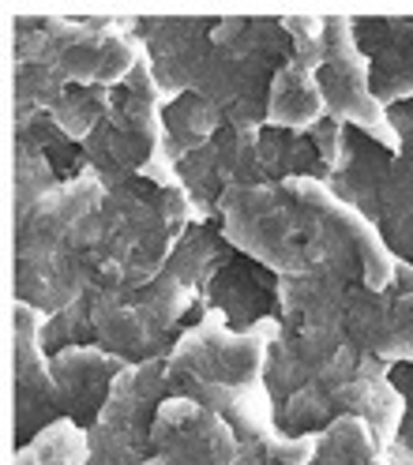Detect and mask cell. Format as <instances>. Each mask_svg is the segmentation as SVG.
<instances>
[{
	"instance_id": "8",
	"label": "cell",
	"mask_w": 413,
	"mask_h": 465,
	"mask_svg": "<svg viewBox=\"0 0 413 465\" xmlns=\"http://www.w3.org/2000/svg\"><path fill=\"white\" fill-rule=\"evenodd\" d=\"M319 86H323V102H327V116L379 143L383 151L398 154V132L391 124V109L372 91V61L358 45L353 15H327V61L319 68Z\"/></svg>"
},
{
	"instance_id": "20",
	"label": "cell",
	"mask_w": 413,
	"mask_h": 465,
	"mask_svg": "<svg viewBox=\"0 0 413 465\" xmlns=\"http://www.w3.org/2000/svg\"><path fill=\"white\" fill-rule=\"evenodd\" d=\"M222 128H226L222 109L211 105L196 91L166 105V147H169L173 162H181L192 151L206 147V143H215Z\"/></svg>"
},
{
	"instance_id": "26",
	"label": "cell",
	"mask_w": 413,
	"mask_h": 465,
	"mask_svg": "<svg viewBox=\"0 0 413 465\" xmlns=\"http://www.w3.org/2000/svg\"><path fill=\"white\" fill-rule=\"evenodd\" d=\"M106 113H109V86H68L61 102L49 109V121L68 143L83 147L106 121Z\"/></svg>"
},
{
	"instance_id": "12",
	"label": "cell",
	"mask_w": 413,
	"mask_h": 465,
	"mask_svg": "<svg viewBox=\"0 0 413 465\" xmlns=\"http://www.w3.org/2000/svg\"><path fill=\"white\" fill-rule=\"evenodd\" d=\"M102 199H106V188L98 181V173L83 165L76 177L61 181L23 218H15V278L38 271L56 252V244H61L86 214H95L102 207Z\"/></svg>"
},
{
	"instance_id": "4",
	"label": "cell",
	"mask_w": 413,
	"mask_h": 465,
	"mask_svg": "<svg viewBox=\"0 0 413 465\" xmlns=\"http://www.w3.org/2000/svg\"><path fill=\"white\" fill-rule=\"evenodd\" d=\"M86 297H91V312H95L98 345L128 364H146V361H166L173 353L176 338H181L176 323L199 301V289L166 271L143 289L95 285Z\"/></svg>"
},
{
	"instance_id": "24",
	"label": "cell",
	"mask_w": 413,
	"mask_h": 465,
	"mask_svg": "<svg viewBox=\"0 0 413 465\" xmlns=\"http://www.w3.org/2000/svg\"><path fill=\"white\" fill-rule=\"evenodd\" d=\"M226 237L222 232H215L211 225H192L188 237L181 241V248L173 252L169 259V274H176L181 282H188L192 289L215 282L222 274V267L229 263V252H226Z\"/></svg>"
},
{
	"instance_id": "27",
	"label": "cell",
	"mask_w": 413,
	"mask_h": 465,
	"mask_svg": "<svg viewBox=\"0 0 413 465\" xmlns=\"http://www.w3.org/2000/svg\"><path fill=\"white\" fill-rule=\"evenodd\" d=\"M56 184L61 181H56V173L49 165V154L31 135H15V218H23Z\"/></svg>"
},
{
	"instance_id": "2",
	"label": "cell",
	"mask_w": 413,
	"mask_h": 465,
	"mask_svg": "<svg viewBox=\"0 0 413 465\" xmlns=\"http://www.w3.org/2000/svg\"><path fill=\"white\" fill-rule=\"evenodd\" d=\"M136 19H65L19 15L15 64H42L65 86H121L143 61V42L132 38Z\"/></svg>"
},
{
	"instance_id": "5",
	"label": "cell",
	"mask_w": 413,
	"mask_h": 465,
	"mask_svg": "<svg viewBox=\"0 0 413 465\" xmlns=\"http://www.w3.org/2000/svg\"><path fill=\"white\" fill-rule=\"evenodd\" d=\"M158 158H169L166 102L155 83L151 61H146V53H143L139 68L121 86L109 91L106 121L83 143V165L98 173L102 188H113V184H125L128 177H136V173H143Z\"/></svg>"
},
{
	"instance_id": "14",
	"label": "cell",
	"mask_w": 413,
	"mask_h": 465,
	"mask_svg": "<svg viewBox=\"0 0 413 465\" xmlns=\"http://www.w3.org/2000/svg\"><path fill=\"white\" fill-rule=\"evenodd\" d=\"M215 26L218 19H139V42L166 105L196 91L199 68L211 53Z\"/></svg>"
},
{
	"instance_id": "18",
	"label": "cell",
	"mask_w": 413,
	"mask_h": 465,
	"mask_svg": "<svg viewBox=\"0 0 413 465\" xmlns=\"http://www.w3.org/2000/svg\"><path fill=\"white\" fill-rule=\"evenodd\" d=\"M323 116H327V102H323L319 75L289 56L271 79L267 128L289 132V135H308Z\"/></svg>"
},
{
	"instance_id": "15",
	"label": "cell",
	"mask_w": 413,
	"mask_h": 465,
	"mask_svg": "<svg viewBox=\"0 0 413 465\" xmlns=\"http://www.w3.org/2000/svg\"><path fill=\"white\" fill-rule=\"evenodd\" d=\"M346 334L372 357L413 368V289L391 285L388 293H372L365 285H353Z\"/></svg>"
},
{
	"instance_id": "23",
	"label": "cell",
	"mask_w": 413,
	"mask_h": 465,
	"mask_svg": "<svg viewBox=\"0 0 413 465\" xmlns=\"http://www.w3.org/2000/svg\"><path fill=\"white\" fill-rule=\"evenodd\" d=\"M379 458H383V450L376 443L372 428L361 417L342 413L335 424L319 431V447H316L312 465H379Z\"/></svg>"
},
{
	"instance_id": "25",
	"label": "cell",
	"mask_w": 413,
	"mask_h": 465,
	"mask_svg": "<svg viewBox=\"0 0 413 465\" xmlns=\"http://www.w3.org/2000/svg\"><path fill=\"white\" fill-rule=\"evenodd\" d=\"M176 173H181V184L192 199V211H196V225H211L218 218V203L226 195V177H222V165H218V147L206 143V147L192 151L188 158L176 162Z\"/></svg>"
},
{
	"instance_id": "21",
	"label": "cell",
	"mask_w": 413,
	"mask_h": 465,
	"mask_svg": "<svg viewBox=\"0 0 413 465\" xmlns=\"http://www.w3.org/2000/svg\"><path fill=\"white\" fill-rule=\"evenodd\" d=\"M12 465H91V431L72 417H61L45 424L31 443L15 447Z\"/></svg>"
},
{
	"instance_id": "31",
	"label": "cell",
	"mask_w": 413,
	"mask_h": 465,
	"mask_svg": "<svg viewBox=\"0 0 413 465\" xmlns=\"http://www.w3.org/2000/svg\"><path fill=\"white\" fill-rule=\"evenodd\" d=\"M308 135H312V147H316L323 169H327V181L338 177V173L346 169V162H349V135L353 132L342 121H335V116H323Z\"/></svg>"
},
{
	"instance_id": "28",
	"label": "cell",
	"mask_w": 413,
	"mask_h": 465,
	"mask_svg": "<svg viewBox=\"0 0 413 465\" xmlns=\"http://www.w3.org/2000/svg\"><path fill=\"white\" fill-rule=\"evenodd\" d=\"M42 341L53 353H65L72 345H98V334H95V312H91V297H83L61 312L45 315V327H42Z\"/></svg>"
},
{
	"instance_id": "7",
	"label": "cell",
	"mask_w": 413,
	"mask_h": 465,
	"mask_svg": "<svg viewBox=\"0 0 413 465\" xmlns=\"http://www.w3.org/2000/svg\"><path fill=\"white\" fill-rule=\"evenodd\" d=\"M222 237L233 252L267 267L275 278H297L312 271V248L301 214L278 192V184H233L218 203Z\"/></svg>"
},
{
	"instance_id": "16",
	"label": "cell",
	"mask_w": 413,
	"mask_h": 465,
	"mask_svg": "<svg viewBox=\"0 0 413 465\" xmlns=\"http://www.w3.org/2000/svg\"><path fill=\"white\" fill-rule=\"evenodd\" d=\"M125 368L132 364L102 345H72L65 353H53V380H56V394H61V413L91 431Z\"/></svg>"
},
{
	"instance_id": "13",
	"label": "cell",
	"mask_w": 413,
	"mask_h": 465,
	"mask_svg": "<svg viewBox=\"0 0 413 465\" xmlns=\"http://www.w3.org/2000/svg\"><path fill=\"white\" fill-rule=\"evenodd\" d=\"M45 312L15 301V443H31L35 435L61 420V394L53 380V357L42 341Z\"/></svg>"
},
{
	"instance_id": "1",
	"label": "cell",
	"mask_w": 413,
	"mask_h": 465,
	"mask_svg": "<svg viewBox=\"0 0 413 465\" xmlns=\"http://www.w3.org/2000/svg\"><path fill=\"white\" fill-rule=\"evenodd\" d=\"M289 56L293 45L282 19H218L211 53L196 79V94L218 105L233 128H267L271 79Z\"/></svg>"
},
{
	"instance_id": "17",
	"label": "cell",
	"mask_w": 413,
	"mask_h": 465,
	"mask_svg": "<svg viewBox=\"0 0 413 465\" xmlns=\"http://www.w3.org/2000/svg\"><path fill=\"white\" fill-rule=\"evenodd\" d=\"M353 26H358L361 53L372 61L376 98L388 109L413 102V19L353 15Z\"/></svg>"
},
{
	"instance_id": "30",
	"label": "cell",
	"mask_w": 413,
	"mask_h": 465,
	"mask_svg": "<svg viewBox=\"0 0 413 465\" xmlns=\"http://www.w3.org/2000/svg\"><path fill=\"white\" fill-rule=\"evenodd\" d=\"M282 26L293 45V61L319 75L327 61V15H282Z\"/></svg>"
},
{
	"instance_id": "10",
	"label": "cell",
	"mask_w": 413,
	"mask_h": 465,
	"mask_svg": "<svg viewBox=\"0 0 413 465\" xmlns=\"http://www.w3.org/2000/svg\"><path fill=\"white\" fill-rule=\"evenodd\" d=\"M391 368L395 364L372 357L361 345L346 341L316 375V383L335 398L342 413L361 417L372 428L383 454L395 447L402 420H406V398L391 380Z\"/></svg>"
},
{
	"instance_id": "29",
	"label": "cell",
	"mask_w": 413,
	"mask_h": 465,
	"mask_svg": "<svg viewBox=\"0 0 413 465\" xmlns=\"http://www.w3.org/2000/svg\"><path fill=\"white\" fill-rule=\"evenodd\" d=\"M342 417V410L335 405V398L323 391L316 380L308 387H301L286 405H282V424L289 428V435H305V431H323L327 424H335Z\"/></svg>"
},
{
	"instance_id": "11",
	"label": "cell",
	"mask_w": 413,
	"mask_h": 465,
	"mask_svg": "<svg viewBox=\"0 0 413 465\" xmlns=\"http://www.w3.org/2000/svg\"><path fill=\"white\" fill-rule=\"evenodd\" d=\"M151 461L146 465H237L241 440L206 405L169 394L151 428Z\"/></svg>"
},
{
	"instance_id": "3",
	"label": "cell",
	"mask_w": 413,
	"mask_h": 465,
	"mask_svg": "<svg viewBox=\"0 0 413 465\" xmlns=\"http://www.w3.org/2000/svg\"><path fill=\"white\" fill-rule=\"evenodd\" d=\"M278 192L301 214L312 263H327L349 285H365L372 293H388L395 285L402 259L388 248L383 232L361 211H353L346 199L335 195L327 181L293 177V181H282Z\"/></svg>"
},
{
	"instance_id": "6",
	"label": "cell",
	"mask_w": 413,
	"mask_h": 465,
	"mask_svg": "<svg viewBox=\"0 0 413 465\" xmlns=\"http://www.w3.org/2000/svg\"><path fill=\"white\" fill-rule=\"evenodd\" d=\"M282 334V319L267 315L256 327L237 331L218 308H203L196 327L181 331L166 357V383L196 380L215 387H256L267 383L271 349Z\"/></svg>"
},
{
	"instance_id": "32",
	"label": "cell",
	"mask_w": 413,
	"mask_h": 465,
	"mask_svg": "<svg viewBox=\"0 0 413 465\" xmlns=\"http://www.w3.org/2000/svg\"><path fill=\"white\" fill-rule=\"evenodd\" d=\"M379 465H383V458H379Z\"/></svg>"
},
{
	"instance_id": "19",
	"label": "cell",
	"mask_w": 413,
	"mask_h": 465,
	"mask_svg": "<svg viewBox=\"0 0 413 465\" xmlns=\"http://www.w3.org/2000/svg\"><path fill=\"white\" fill-rule=\"evenodd\" d=\"M391 165H395L391 151H383L379 143L365 139L361 132H353L349 135V162L327 184L335 188L338 199H346L353 211H361L376 225L379 222V195H383V184H388V177H391Z\"/></svg>"
},
{
	"instance_id": "22",
	"label": "cell",
	"mask_w": 413,
	"mask_h": 465,
	"mask_svg": "<svg viewBox=\"0 0 413 465\" xmlns=\"http://www.w3.org/2000/svg\"><path fill=\"white\" fill-rule=\"evenodd\" d=\"M376 229L402 263H413V177L398 162L391 165V177L383 184Z\"/></svg>"
},
{
	"instance_id": "9",
	"label": "cell",
	"mask_w": 413,
	"mask_h": 465,
	"mask_svg": "<svg viewBox=\"0 0 413 465\" xmlns=\"http://www.w3.org/2000/svg\"><path fill=\"white\" fill-rule=\"evenodd\" d=\"M169 398L166 361H146L121 371L106 410L91 428V465H146L155 454L151 428Z\"/></svg>"
}]
</instances>
